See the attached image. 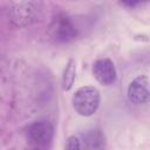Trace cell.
Instances as JSON below:
<instances>
[{"instance_id":"cell-1","label":"cell","mask_w":150,"mask_h":150,"mask_svg":"<svg viewBox=\"0 0 150 150\" xmlns=\"http://www.w3.org/2000/svg\"><path fill=\"white\" fill-rule=\"evenodd\" d=\"M100 105V91L93 86L79 88L73 95V107L81 116H91Z\"/></svg>"},{"instance_id":"cell-2","label":"cell","mask_w":150,"mask_h":150,"mask_svg":"<svg viewBox=\"0 0 150 150\" xmlns=\"http://www.w3.org/2000/svg\"><path fill=\"white\" fill-rule=\"evenodd\" d=\"M54 129L48 121H38L27 129V141L33 150H48L53 141Z\"/></svg>"},{"instance_id":"cell-3","label":"cell","mask_w":150,"mask_h":150,"mask_svg":"<svg viewBox=\"0 0 150 150\" xmlns=\"http://www.w3.org/2000/svg\"><path fill=\"white\" fill-rule=\"evenodd\" d=\"M128 98L136 105L145 104L149 101V79L145 75L134 79L128 87Z\"/></svg>"},{"instance_id":"cell-4","label":"cell","mask_w":150,"mask_h":150,"mask_svg":"<svg viewBox=\"0 0 150 150\" xmlns=\"http://www.w3.org/2000/svg\"><path fill=\"white\" fill-rule=\"evenodd\" d=\"M93 74L95 79L103 86H110L116 81L117 73L115 64L109 59H100L93 64Z\"/></svg>"},{"instance_id":"cell-5","label":"cell","mask_w":150,"mask_h":150,"mask_svg":"<svg viewBox=\"0 0 150 150\" xmlns=\"http://www.w3.org/2000/svg\"><path fill=\"white\" fill-rule=\"evenodd\" d=\"M34 2H15L11 8L12 21L16 26H27L35 20L36 8Z\"/></svg>"},{"instance_id":"cell-6","label":"cell","mask_w":150,"mask_h":150,"mask_svg":"<svg viewBox=\"0 0 150 150\" xmlns=\"http://www.w3.org/2000/svg\"><path fill=\"white\" fill-rule=\"evenodd\" d=\"M53 32H54V38L57 40V41H61V42H67V41H70L75 38L76 35V32L73 27V25L70 23V21L64 18V16H61V18H57L55 21H54V26H53Z\"/></svg>"},{"instance_id":"cell-7","label":"cell","mask_w":150,"mask_h":150,"mask_svg":"<svg viewBox=\"0 0 150 150\" xmlns=\"http://www.w3.org/2000/svg\"><path fill=\"white\" fill-rule=\"evenodd\" d=\"M75 75H76V67H75V61L73 59H70L68 61V63L66 64V68L63 70V75H62V89L63 90H69L73 87L74 80H75Z\"/></svg>"},{"instance_id":"cell-8","label":"cell","mask_w":150,"mask_h":150,"mask_svg":"<svg viewBox=\"0 0 150 150\" xmlns=\"http://www.w3.org/2000/svg\"><path fill=\"white\" fill-rule=\"evenodd\" d=\"M86 142L88 143V145H89L91 149L102 148V145H103V143H104L102 136H101L100 134L95 132V131H94V134H90V136L88 137V141H86Z\"/></svg>"},{"instance_id":"cell-9","label":"cell","mask_w":150,"mask_h":150,"mask_svg":"<svg viewBox=\"0 0 150 150\" xmlns=\"http://www.w3.org/2000/svg\"><path fill=\"white\" fill-rule=\"evenodd\" d=\"M81 149V144H80V139L76 136H70L67 139V144H66V150H80Z\"/></svg>"}]
</instances>
